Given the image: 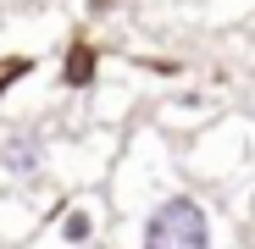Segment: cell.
Masks as SVG:
<instances>
[{"label": "cell", "instance_id": "1", "mask_svg": "<svg viewBox=\"0 0 255 249\" xmlns=\"http://www.w3.org/2000/svg\"><path fill=\"white\" fill-rule=\"evenodd\" d=\"M139 249H211V216L194 194H166L144 216Z\"/></svg>", "mask_w": 255, "mask_h": 249}, {"label": "cell", "instance_id": "2", "mask_svg": "<svg viewBox=\"0 0 255 249\" xmlns=\"http://www.w3.org/2000/svg\"><path fill=\"white\" fill-rule=\"evenodd\" d=\"M39 166H45V144H39L33 133L0 139V172L6 177H39Z\"/></svg>", "mask_w": 255, "mask_h": 249}, {"label": "cell", "instance_id": "3", "mask_svg": "<svg viewBox=\"0 0 255 249\" xmlns=\"http://www.w3.org/2000/svg\"><path fill=\"white\" fill-rule=\"evenodd\" d=\"M95 67H100V61H95L89 45H72V50H67V67H61V83H67V89H83V83L95 78Z\"/></svg>", "mask_w": 255, "mask_h": 249}, {"label": "cell", "instance_id": "5", "mask_svg": "<svg viewBox=\"0 0 255 249\" xmlns=\"http://www.w3.org/2000/svg\"><path fill=\"white\" fill-rule=\"evenodd\" d=\"M28 67H33V61H28V56H11V61H6V67H0V94H6V89H11V83H17V78H22V72H28Z\"/></svg>", "mask_w": 255, "mask_h": 249}, {"label": "cell", "instance_id": "4", "mask_svg": "<svg viewBox=\"0 0 255 249\" xmlns=\"http://www.w3.org/2000/svg\"><path fill=\"white\" fill-rule=\"evenodd\" d=\"M61 238H67V244H89V238H95V216H89V211H67Z\"/></svg>", "mask_w": 255, "mask_h": 249}]
</instances>
